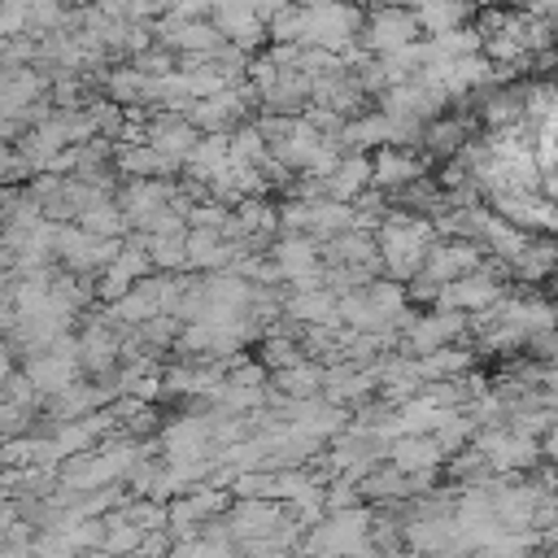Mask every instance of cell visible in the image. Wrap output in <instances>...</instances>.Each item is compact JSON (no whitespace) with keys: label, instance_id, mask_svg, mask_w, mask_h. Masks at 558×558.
Segmentation results:
<instances>
[{"label":"cell","instance_id":"30bf717a","mask_svg":"<svg viewBox=\"0 0 558 558\" xmlns=\"http://www.w3.org/2000/svg\"><path fill=\"white\" fill-rule=\"evenodd\" d=\"M118 170L122 174H131V179H170V170H179L170 157H161L153 144H144V140H126V144H118Z\"/></svg>","mask_w":558,"mask_h":558},{"label":"cell","instance_id":"3957f363","mask_svg":"<svg viewBox=\"0 0 558 558\" xmlns=\"http://www.w3.org/2000/svg\"><path fill=\"white\" fill-rule=\"evenodd\" d=\"M480 266H484V248H480V244H471V240H436V244L423 253L414 279H427V283L440 288V283L462 279V275H471V270H480Z\"/></svg>","mask_w":558,"mask_h":558},{"label":"cell","instance_id":"6da1fadb","mask_svg":"<svg viewBox=\"0 0 558 558\" xmlns=\"http://www.w3.org/2000/svg\"><path fill=\"white\" fill-rule=\"evenodd\" d=\"M371 235H375L379 266L388 275H397V279H414L423 253L440 240L436 227H432V218H418V214H384V222Z\"/></svg>","mask_w":558,"mask_h":558},{"label":"cell","instance_id":"4fadbf2b","mask_svg":"<svg viewBox=\"0 0 558 558\" xmlns=\"http://www.w3.org/2000/svg\"><path fill=\"white\" fill-rule=\"evenodd\" d=\"M270 384H275L279 397H288V401H310V397H318V388H323V366H314L310 357H301L296 366L275 371Z\"/></svg>","mask_w":558,"mask_h":558},{"label":"cell","instance_id":"e0dca14e","mask_svg":"<svg viewBox=\"0 0 558 558\" xmlns=\"http://www.w3.org/2000/svg\"><path fill=\"white\" fill-rule=\"evenodd\" d=\"M305 353L292 344V340H283V336H270L266 344H262V366H270V371H283V366H296Z\"/></svg>","mask_w":558,"mask_h":558},{"label":"cell","instance_id":"277c9868","mask_svg":"<svg viewBox=\"0 0 558 558\" xmlns=\"http://www.w3.org/2000/svg\"><path fill=\"white\" fill-rule=\"evenodd\" d=\"M462 331H466V314H458V310H436V314H414L397 340L423 357V353H432V349L453 344V336H462Z\"/></svg>","mask_w":558,"mask_h":558},{"label":"cell","instance_id":"5b68a950","mask_svg":"<svg viewBox=\"0 0 558 558\" xmlns=\"http://www.w3.org/2000/svg\"><path fill=\"white\" fill-rule=\"evenodd\" d=\"M493 214L519 231H549L554 227V201H541L536 192H493Z\"/></svg>","mask_w":558,"mask_h":558},{"label":"cell","instance_id":"2e32d148","mask_svg":"<svg viewBox=\"0 0 558 558\" xmlns=\"http://www.w3.org/2000/svg\"><path fill=\"white\" fill-rule=\"evenodd\" d=\"M105 92H109L113 105H140L144 92H148V78H144L135 65H122V70H113V74L105 78Z\"/></svg>","mask_w":558,"mask_h":558},{"label":"cell","instance_id":"d6986e66","mask_svg":"<svg viewBox=\"0 0 558 558\" xmlns=\"http://www.w3.org/2000/svg\"><path fill=\"white\" fill-rule=\"evenodd\" d=\"M375 9H410V0H375Z\"/></svg>","mask_w":558,"mask_h":558},{"label":"cell","instance_id":"ac0fdd59","mask_svg":"<svg viewBox=\"0 0 558 558\" xmlns=\"http://www.w3.org/2000/svg\"><path fill=\"white\" fill-rule=\"evenodd\" d=\"M13 174H22V161L13 157V148L0 144V179H13Z\"/></svg>","mask_w":558,"mask_h":558},{"label":"cell","instance_id":"ffe728a7","mask_svg":"<svg viewBox=\"0 0 558 558\" xmlns=\"http://www.w3.org/2000/svg\"><path fill=\"white\" fill-rule=\"evenodd\" d=\"M475 4H501V0H475Z\"/></svg>","mask_w":558,"mask_h":558},{"label":"cell","instance_id":"9c48e42d","mask_svg":"<svg viewBox=\"0 0 558 558\" xmlns=\"http://www.w3.org/2000/svg\"><path fill=\"white\" fill-rule=\"evenodd\" d=\"M388 466L392 471H405V475H414V471H436L440 462H445V453L436 449V440L432 436H397V440H388Z\"/></svg>","mask_w":558,"mask_h":558},{"label":"cell","instance_id":"8fae6325","mask_svg":"<svg viewBox=\"0 0 558 558\" xmlns=\"http://www.w3.org/2000/svg\"><path fill=\"white\" fill-rule=\"evenodd\" d=\"M283 314L296 318V323H305V327H340V318H336V292H327V288L292 292L283 301Z\"/></svg>","mask_w":558,"mask_h":558},{"label":"cell","instance_id":"ba28073f","mask_svg":"<svg viewBox=\"0 0 558 558\" xmlns=\"http://www.w3.org/2000/svg\"><path fill=\"white\" fill-rule=\"evenodd\" d=\"M270 262H275V270H279V279H305V275H314L318 270V240H310V235H283L279 231V240H275V248H270Z\"/></svg>","mask_w":558,"mask_h":558},{"label":"cell","instance_id":"52a82bcc","mask_svg":"<svg viewBox=\"0 0 558 558\" xmlns=\"http://www.w3.org/2000/svg\"><path fill=\"white\" fill-rule=\"evenodd\" d=\"M240 244H227L218 231H183V266L192 270H227Z\"/></svg>","mask_w":558,"mask_h":558},{"label":"cell","instance_id":"8992f818","mask_svg":"<svg viewBox=\"0 0 558 558\" xmlns=\"http://www.w3.org/2000/svg\"><path fill=\"white\" fill-rule=\"evenodd\" d=\"M366 161H371V187H384V192H401L405 183L423 179V161L410 148H397V144L375 148Z\"/></svg>","mask_w":558,"mask_h":558},{"label":"cell","instance_id":"5bb4252c","mask_svg":"<svg viewBox=\"0 0 558 558\" xmlns=\"http://www.w3.org/2000/svg\"><path fill=\"white\" fill-rule=\"evenodd\" d=\"M74 227L78 231H87V235H100V240H122L131 227H126V218H122V209L105 196L100 205H92V209H83L78 218H74Z\"/></svg>","mask_w":558,"mask_h":558},{"label":"cell","instance_id":"9a60e30c","mask_svg":"<svg viewBox=\"0 0 558 558\" xmlns=\"http://www.w3.org/2000/svg\"><path fill=\"white\" fill-rule=\"evenodd\" d=\"M549 266H554V248H549V240H527V248H523L506 270L519 275L523 283H532V279H545Z\"/></svg>","mask_w":558,"mask_h":558},{"label":"cell","instance_id":"7a4b0ae2","mask_svg":"<svg viewBox=\"0 0 558 558\" xmlns=\"http://www.w3.org/2000/svg\"><path fill=\"white\" fill-rule=\"evenodd\" d=\"M362 48L371 57H388V52H401L405 44L418 39V22L410 9H371V17H362Z\"/></svg>","mask_w":558,"mask_h":558},{"label":"cell","instance_id":"7c38bea8","mask_svg":"<svg viewBox=\"0 0 558 558\" xmlns=\"http://www.w3.org/2000/svg\"><path fill=\"white\" fill-rule=\"evenodd\" d=\"M410 13H414V22H418V31L445 35V31H453V26H466L471 0H410Z\"/></svg>","mask_w":558,"mask_h":558}]
</instances>
